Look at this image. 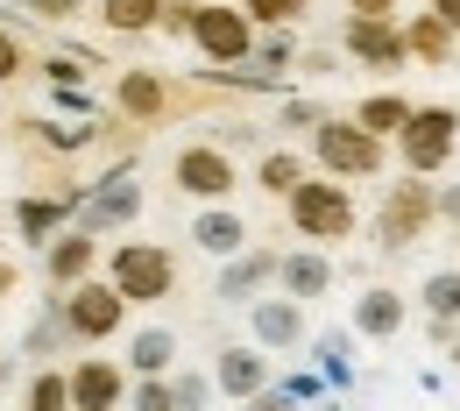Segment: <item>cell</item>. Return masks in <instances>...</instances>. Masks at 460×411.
<instances>
[{
	"mask_svg": "<svg viewBox=\"0 0 460 411\" xmlns=\"http://www.w3.org/2000/svg\"><path fill=\"white\" fill-rule=\"evenodd\" d=\"M277 277L290 284V298H319L326 284H333V270H326L319 255H284V263H277Z\"/></svg>",
	"mask_w": 460,
	"mask_h": 411,
	"instance_id": "cell-16",
	"label": "cell"
},
{
	"mask_svg": "<svg viewBox=\"0 0 460 411\" xmlns=\"http://www.w3.org/2000/svg\"><path fill=\"white\" fill-rule=\"evenodd\" d=\"M14 71H22V50H14V36L0 29V78H14Z\"/></svg>",
	"mask_w": 460,
	"mask_h": 411,
	"instance_id": "cell-34",
	"label": "cell"
},
{
	"mask_svg": "<svg viewBox=\"0 0 460 411\" xmlns=\"http://www.w3.org/2000/svg\"><path fill=\"white\" fill-rule=\"evenodd\" d=\"M206 390H213L206 376H177V383H171V405H206Z\"/></svg>",
	"mask_w": 460,
	"mask_h": 411,
	"instance_id": "cell-32",
	"label": "cell"
},
{
	"mask_svg": "<svg viewBox=\"0 0 460 411\" xmlns=\"http://www.w3.org/2000/svg\"><path fill=\"white\" fill-rule=\"evenodd\" d=\"M403 114H411V107H403L397 93H383V100H368V107H361V128H368V135H397Z\"/></svg>",
	"mask_w": 460,
	"mask_h": 411,
	"instance_id": "cell-23",
	"label": "cell"
},
{
	"mask_svg": "<svg viewBox=\"0 0 460 411\" xmlns=\"http://www.w3.org/2000/svg\"><path fill=\"white\" fill-rule=\"evenodd\" d=\"M29 405H36V411L71 405V376H36V383H29Z\"/></svg>",
	"mask_w": 460,
	"mask_h": 411,
	"instance_id": "cell-25",
	"label": "cell"
},
{
	"mask_svg": "<svg viewBox=\"0 0 460 411\" xmlns=\"http://www.w3.org/2000/svg\"><path fill=\"white\" fill-rule=\"evenodd\" d=\"M120 107H128V114H156V107H164V85H156L149 71H128V78H120Z\"/></svg>",
	"mask_w": 460,
	"mask_h": 411,
	"instance_id": "cell-22",
	"label": "cell"
},
{
	"mask_svg": "<svg viewBox=\"0 0 460 411\" xmlns=\"http://www.w3.org/2000/svg\"><path fill=\"white\" fill-rule=\"evenodd\" d=\"M120 305H128V298H120L114 284H85V277H78L71 298H64V326H71L78 341H107L120 326Z\"/></svg>",
	"mask_w": 460,
	"mask_h": 411,
	"instance_id": "cell-3",
	"label": "cell"
},
{
	"mask_svg": "<svg viewBox=\"0 0 460 411\" xmlns=\"http://www.w3.org/2000/svg\"><path fill=\"white\" fill-rule=\"evenodd\" d=\"M135 405H142V411H171V383L142 376V383H135Z\"/></svg>",
	"mask_w": 460,
	"mask_h": 411,
	"instance_id": "cell-31",
	"label": "cell"
},
{
	"mask_svg": "<svg viewBox=\"0 0 460 411\" xmlns=\"http://www.w3.org/2000/svg\"><path fill=\"white\" fill-rule=\"evenodd\" d=\"M262 184H270V192H290V184H297V156H262Z\"/></svg>",
	"mask_w": 460,
	"mask_h": 411,
	"instance_id": "cell-29",
	"label": "cell"
},
{
	"mask_svg": "<svg viewBox=\"0 0 460 411\" xmlns=\"http://www.w3.org/2000/svg\"><path fill=\"white\" fill-rule=\"evenodd\" d=\"M220 390L255 398V390H262V354H255V348H227V354H220Z\"/></svg>",
	"mask_w": 460,
	"mask_h": 411,
	"instance_id": "cell-13",
	"label": "cell"
},
{
	"mask_svg": "<svg viewBox=\"0 0 460 411\" xmlns=\"http://www.w3.org/2000/svg\"><path fill=\"white\" fill-rule=\"evenodd\" d=\"M319 164L341 171V177H368L383 164V142H376L361 121H354V128H347V121H326V128H319Z\"/></svg>",
	"mask_w": 460,
	"mask_h": 411,
	"instance_id": "cell-2",
	"label": "cell"
},
{
	"mask_svg": "<svg viewBox=\"0 0 460 411\" xmlns=\"http://www.w3.org/2000/svg\"><path fill=\"white\" fill-rule=\"evenodd\" d=\"M177 184L191 192V199H220V192H234V171L220 149H184L177 156Z\"/></svg>",
	"mask_w": 460,
	"mask_h": 411,
	"instance_id": "cell-9",
	"label": "cell"
},
{
	"mask_svg": "<svg viewBox=\"0 0 460 411\" xmlns=\"http://www.w3.org/2000/svg\"><path fill=\"white\" fill-rule=\"evenodd\" d=\"M454 369H460V341H454Z\"/></svg>",
	"mask_w": 460,
	"mask_h": 411,
	"instance_id": "cell-38",
	"label": "cell"
},
{
	"mask_svg": "<svg viewBox=\"0 0 460 411\" xmlns=\"http://www.w3.org/2000/svg\"><path fill=\"white\" fill-rule=\"evenodd\" d=\"M135 213H142V184H135L128 171H114L107 184H100V192H93V199H85V206H78V228H85V235L100 241L107 228L135 220Z\"/></svg>",
	"mask_w": 460,
	"mask_h": 411,
	"instance_id": "cell-6",
	"label": "cell"
},
{
	"mask_svg": "<svg viewBox=\"0 0 460 411\" xmlns=\"http://www.w3.org/2000/svg\"><path fill=\"white\" fill-rule=\"evenodd\" d=\"M248 14H255V22H297L305 0H248Z\"/></svg>",
	"mask_w": 460,
	"mask_h": 411,
	"instance_id": "cell-30",
	"label": "cell"
},
{
	"mask_svg": "<svg viewBox=\"0 0 460 411\" xmlns=\"http://www.w3.org/2000/svg\"><path fill=\"white\" fill-rule=\"evenodd\" d=\"M262 277H277V255H262V248H255V255H241L227 277H220V298H248Z\"/></svg>",
	"mask_w": 460,
	"mask_h": 411,
	"instance_id": "cell-20",
	"label": "cell"
},
{
	"mask_svg": "<svg viewBox=\"0 0 460 411\" xmlns=\"http://www.w3.org/2000/svg\"><path fill=\"white\" fill-rule=\"evenodd\" d=\"M114 291L120 298H164V291H171V255L149 248V241L120 248V255H114Z\"/></svg>",
	"mask_w": 460,
	"mask_h": 411,
	"instance_id": "cell-7",
	"label": "cell"
},
{
	"mask_svg": "<svg viewBox=\"0 0 460 411\" xmlns=\"http://www.w3.org/2000/svg\"><path fill=\"white\" fill-rule=\"evenodd\" d=\"M58 220H64V199H22V206H14V228H22V241H29V248L58 235Z\"/></svg>",
	"mask_w": 460,
	"mask_h": 411,
	"instance_id": "cell-15",
	"label": "cell"
},
{
	"mask_svg": "<svg viewBox=\"0 0 460 411\" xmlns=\"http://www.w3.org/2000/svg\"><path fill=\"white\" fill-rule=\"evenodd\" d=\"M439 213H447V220H460V184L447 192V199H439Z\"/></svg>",
	"mask_w": 460,
	"mask_h": 411,
	"instance_id": "cell-37",
	"label": "cell"
},
{
	"mask_svg": "<svg viewBox=\"0 0 460 411\" xmlns=\"http://www.w3.org/2000/svg\"><path fill=\"white\" fill-rule=\"evenodd\" d=\"M432 7H439V22H447V29H460V0H432Z\"/></svg>",
	"mask_w": 460,
	"mask_h": 411,
	"instance_id": "cell-35",
	"label": "cell"
},
{
	"mask_svg": "<svg viewBox=\"0 0 460 411\" xmlns=\"http://www.w3.org/2000/svg\"><path fill=\"white\" fill-rule=\"evenodd\" d=\"M164 14V0H107V22L114 29H149Z\"/></svg>",
	"mask_w": 460,
	"mask_h": 411,
	"instance_id": "cell-24",
	"label": "cell"
},
{
	"mask_svg": "<svg viewBox=\"0 0 460 411\" xmlns=\"http://www.w3.org/2000/svg\"><path fill=\"white\" fill-rule=\"evenodd\" d=\"M425 312L447 326V319H460V277L454 270H439V277H425Z\"/></svg>",
	"mask_w": 460,
	"mask_h": 411,
	"instance_id": "cell-21",
	"label": "cell"
},
{
	"mask_svg": "<svg viewBox=\"0 0 460 411\" xmlns=\"http://www.w3.org/2000/svg\"><path fill=\"white\" fill-rule=\"evenodd\" d=\"M454 128L460 121L447 114V107H425V114H403V164L411 171H439L447 164V149H454Z\"/></svg>",
	"mask_w": 460,
	"mask_h": 411,
	"instance_id": "cell-4",
	"label": "cell"
},
{
	"mask_svg": "<svg viewBox=\"0 0 460 411\" xmlns=\"http://www.w3.org/2000/svg\"><path fill=\"white\" fill-rule=\"evenodd\" d=\"M248 50H255V64H262L255 78H277V71L290 64V36H262V43H248Z\"/></svg>",
	"mask_w": 460,
	"mask_h": 411,
	"instance_id": "cell-26",
	"label": "cell"
},
{
	"mask_svg": "<svg viewBox=\"0 0 460 411\" xmlns=\"http://www.w3.org/2000/svg\"><path fill=\"white\" fill-rule=\"evenodd\" d=\"M290 220L312 241H341L354 228V206H347L341 184H290Z\"/></svg>",
	"mask_w": 460,
	"mask_h": 411,
	"instance_id": "cell-1",
	"label": "cell"
},
{
	"mask_svg": "<svg viewBox=\"0 0 460 411\" xmlns=\"http://www.w3.org/2000/svg\"><path fill=\"white\" fill-rule=\"evenodd\" d=\"M191 241H199V248H206V255H234V248H241V220H234V213H199V228H191Z\"/></svg>",
	"mask_w": 460,
	"mask_h": 411,
	"instance_id": "cell-17",
	"label": "cell"
},
{
	"mask_svg": "<svg viewBox=\"0 0 460 411\" xmlns=\"http://www.w3.org/2000/svg\"><path fill=\"white\" fill-rule=\"evenodd\" d=\"M347 50H354V58H368V64H397L403 58L390 14H354V22H347Z\"/></svg>",
	"mask_w": 460,
	"mask_h": 411,
	"instance_id": "cell-10",
	"label": "cell"
},
{
	"mask_svg": "<svg viewBox=\"0 0 460 411\" xmlns=\"http://www.w3.org/2000/svg\"><path fill=\"white\" fill-rule=\"evenodd\" d=\"M397 0H354V14H390Z\"/></svg>",
	"mask_w": 460,
	"mask_h": 411,
	"instance_id": "cell-36",
	"label": "cell"
},
{
	"mask_svg": "<svg viewBox=\"0 0 460 411\" xmlns=\"http://www.w3.org/2000/svg\"><path fill=\"white\" fill-rule=\"evenodd\" d=\"M85 270H93V235H85V228H71V235L50 241V284H58V291H71Z\"/></svg>",
	"mask_w": 460,
	"mask_h": 411,
	"instance_id": "cell-11",
	"label": "cell"
},
{
	"mask_svg": "<svg viewBox=\"0 0 460 411\" xmlns=\"http://www.w3.org/2000/svg\"><path fill=\"white\" fill-rule=\"evenodd\" d=\"M43 142L50 149H78V142H93V121L78 128V121H43Z\"/></svg>",
	"mask_w": 460,
	"mask_h": 411,
	"instance_id": "cell-28",
	"label": "cell"
},
{
	"mask_svg": "<svg viewBox=\"0 0 460 411\" xmlns=\"http://www.w3.org/2000/svg\"><path fill=\"white\" fill-rule=\"evenodd\" d=\"M439 213V199L425 192V184H397L390 192V206H383V241L390 248H403V241H418V228Z\"/></svg>",
	"mask_w": 460,
	"mask_h": 411,
	"instance_id": "cell-8",
	"label": "cell"
},
{
	"mask_svg": "<svg viewBox=\"0 0 460 411\" xmlns=\"http://www.w3.org/2000/svg\"><path fill=\"white\" fill-rule=\"evenodd\" d=\"M354 326H361V334H397V326H403V305L390 291H368L361 305H354Z\"/></svg>",
	"mask_w": 460,
	"mask_h": 411,
	"instance_id": "cell-19",
	"label": "cell"
},
{
	"mask_svg": "<svg viewBox=\"0 0 460 411\" xmlns=\"http://www.w3.org/2000/svg\"><path fill=\"white\" fill-rule=\"evenodd\" d=\"M29 14H50V22H71V14H78V0H29Z\"/></svg>",
	"mask_w": 460,
	"mask_h": 411,
	"instance_id": "cell-33",
	"label": "cell"
},
{
	"mask_svg": "<svg viewBox=\"0 0 460 411\" xmlns=\"http://www.w3.org/2000/svg\"><path fill=\"white\" fill-rule=\"evenodd\" d=\"M411 50H418V58H447V22H439V14L418 22V29H411Z\"/></svg>",
	"mask_w": 460,
	"mask_h": 411,
	"instance_id": "cell-27",
	"label": "cell"
},
{
	"mask_svg": "<svg viewBox=\"0 0 460 411\" xmlns=\"http://www.w3.org/2000/svg\"><path fill=\"white\" fill-rule=\"evenodd\" d=\"M120 398V376L107 362H78L71 369V405H114Z\"/></svg>",
	"mask_w": 460,
	"mask_h": 411,
	"instance_id": "cell-12",
	"label": "cell"
},
{
	"mask_svg": "<svg viewBox=\"0 0 460 411\" xmlns=\"http://www.w3.org/2000/svg\"><path fill=\"white\" fill-rule=\"evenodd\" d=\"M191 43L206 50V58H220V64H234V58H248V14L241 7H191Z\"/></svg>",
	"mask_w": 460,
	"mask_h": 411,
	"instance_id": "cell-5",
	"label": "cell"
},
{
	"mask_svg": "<svg viewBox=\"0 0 460 411\" xmlns=\"http://www.w3.org/2000/svg\"><path fill=\"white\" fill-rule=\"evenodd\" d=\"M177 341L164 334V326H149V334H135V348H128V362H135V376H164L171 369Z\"/></svg>",
	"mask_w": 460,
	"mask_h": 411,
	"instance_id": "cell-18",
	"label": "cell"
},
{
	"mask_svg": "<svg viewBox=\"0 0 460 411\" xmlns=\"http://www.w3.org/2000/svg\"><path fill=\"white\" fill-rule=\"evenodd\" d=\"M255 334H262L270 348H290V341L305 334V319H297V305H284V298H270V305H255Z\"/></svg>",
	"mask_w": 460,
	"mask_h": 411,
	"instance_id": "cell-14",
	"label": "cell"
}]
</instances>
